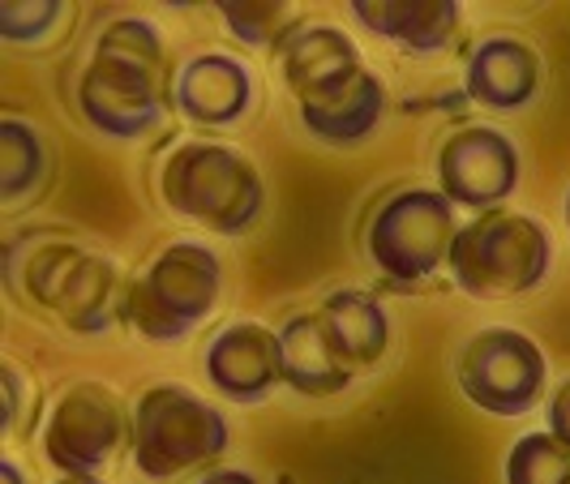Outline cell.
Here are the masks:
<instances>
[{
  "label": "cell",
  "instance_id": "6da1fadb",
  "mask_svg": "<svg viewBox=\"0 0 570 484\" xmlns=\"http://www.w3.org/2000/svg\"><path fill=\"white\" fill-rule=\"evenodd\" d=\"M168 86L159 30L142 18H116L112 27H104L78 82V108L104 138L138 142L164 120Z\"/></svg>",
  "mask_w": 570,
  "mask_h": 484
},
{
  "label": "cell",
  "instance_id": "7a4b0ae2",
  "mask_svg": "<svg viewBox=\"0 0 570 484\" xmlns=\"http://www.w3.org/2000/svg\"><path fill=\"white\" fill-rule=\"evenodd\" d=\"M553 270V240L549 231L507 206H493L463 224L451 245V275L459 292L476 300H514L528 296Z\"/></svg>",
  "mask_w": 570,
  "mask_h": 484
},
{
  "label": "cell",
  "instance_id": "3957f363",
  "mask_svg": "<svg viewBox=\"0 0 570 484\" xmlns=\"http://www.w3.org/2000/svg\"><path fill=\"white\" fill-rule=\"evenodd\" d=\"M159 189L176 215L219 231V236L249 231L266 206V189H262L254 164L240 150L215 142L176 146L164 164Z\"/></svg>",
  "mask_w": 570,
  "mask_h": 484
},
{
  "label": "cell",
  "instance_id": "277c9868",
  "mask_svg": "<svg viewBox=\"0 0 570 484\" xmlns=\"http://www.w3.org/2000/svg\"><path fill=\"white\" fill-rule=\"evenodd\" d=\"M224 292V266L215 249L176 240L125 287V322L150 343L185 339L215 309Z\"/></svg>",
  "mask_w": 570,
  "mask_h": 484
},
{
  "label": "cell",
  "instance_id": "5b68a950",
  "mask_svg": "<svg viewBox=\"0 0 570 484\" xmlns=\"http://www.w3.org/2000/svg\"><path fill=\"white\" fill-rule=\"evenodd\" d=\"M228 451V421L185 386H150L134 407V467L176 481Z\"/></svg>",
  "mask_w": 570,
  "mask_h": 484
},
{
  "label": "cell",
  "instance_id": "8992f818",
  "mask_svg": "<svg viewBox=\"0 0 570 484\" xmlns=\"http://www.w3.org/2000/svg\"><path fill=\"white\" fill-rule=\"evenodd\" d=\"M455 236V201L442 189H403L370 219V257L386 279L416 287L451 261Z\"/></svg>",
  "mask_w": 570,
  "mask_h": 484
},
{
  "label": "cell",
  "instance_id": "52a82bcc",
  "mask_svg": "<svg viewBox=\"0 0 570 484\" xmlns=\"http://www.w3.org/2000/svg\"><path fill=\"white\" fill-rule=\"evenodd\" d=\"M459 391L489 416H523L544 395L549 365L537 339L511 326H489L459 347Z\"/></svg>",
  "mask_w": 570,
  "mask_h": 484
},
{
  "label": "cell",
  "instance_id": "ba28073f",
  "mask_svg": "<svg viewBox=\"0 0 570 484\" xmlns=\"http://www.w3.org/2000/svg\"><path fill=\"white\" fill-rule=\"evenodd\" d=\"M35 296L78 335H104L116 317H125V292L112 261L65 245L35 261Z\"/></svg>",
  "mask_w": 570,
  "mask_h": 484
},
{
  "label": "cell",
  "instance_id": "9c48e42d",
  "mask_svg": "<svg viewBox=\"0 0 570 484\" xmlns=\"http://www.w3.org/2000/svg\"><path fill=\"white\" fill-rule=\"evenodd\" d=\"M125 437V407L104 382H78L57 399L48 428H43V451L65 476H95L108 467Z\"/></svg>",
  "mask_w": 570,
  "mask_h": 484
},
{
  "label": "cell",
  "instance_id": "30bf717a",
  "mask_svg": "<svg viewBox=\"0 0 570 484\" xmlns=\"http://www.w3.org/2000/svg\"><path fill=\"white\" fill-rule=\"evenodd\" d=\"M519 185V150L498 129H459L438 150V189L455 206L493 210Z\"/></svg>",
  "mask_w": 570,
  "mask_h": 484
},
{
  "label": "cell",
  "instance_id": "8fae6325",
  "mask_svg": "<svg viewBox=\"0 0 570 484\" xmlns=\"http://www.w3.org/2000/svg\"><path fill=\"white\" fill-rule=\"evenodd\" d=\"M296 103H301V125L314 138L331 146H356L382 125L386 86L365 60H356V65L340 69L335 78L314 86L309 95H301Z\"/></svg>",
  "mask_w": 570,
  "mask_h": 484
},
{
  "label": "cell",
  "instance_id": "7c38bea8",
  "mask_svg": "<svg viewBox=\"0 0 570 484\" xmlns=\"http://www.w3.org/2000/svg\"><path fill=\"white\" fill-rule=\"evenodd\" d=\"M206 382L232 403H262L275 386H284V343L262 322H232L219 330L206 356Z\"/></svg>",
  "mask_w": 570,
  "mask_h": 484
},
{
  "label": "cell",
  "instance_id": "4fadbf2b",
  "mask_svg": "<svg viewBox=\"0 0 570 484\" xmlns=\"http://www.w3.org/2000/svg\"><path fill=\"white\" fill-rule=\"evenodd\" d=\"M468 95L493 108V112H519L541 90V57L514 39V34H489L468 57Z\"/></svg>",
  "mask_w": 570,
  "mask_h": 484
},
{
  "label": "cell",
  "instance_id": "5bb4252c",
  "mask_svg": "<svg viewBox=\"0 0 570 484\" xmlns=\"http://www.w3.org/2000/svg\"><path fill=\"white\" fill-rule=\"evenodd\" d=\"M254 103V73L236 57L206 52L176 73V108L194 125H236Z\"/></svg>",
  "mask_w": 570,
  "mask_h": 484
},
{
  "label": "cell",
  "instance_id": "9a60e30c",
  "mask_svg": "<svg viewBox=\"0 0 570 484\" xmlns=\"http://www.w3.org/2000/svg\"><path fill=\"white\" fill-rule=\"evenodd\" d=\"M356 22L400 52H442L459 30L455 0H356Z\"/></svg>",
  "mask_w": 570,
  "mask_h": 484
},
{
  "label": "cell",
  "instance_id": "2e32d148",
  "mask_svg": "<svg viewBox=\"0 0 570 484\" xmlns=\"http://www.w3.org/2000/svg\"><path fill=\"white\" fill-rule=\"evenodd\" d=\"M284 343V386L305 395V399H326V395H343L352 386L356 373L343 365L335 343L326 335L317 314H296L279 330Z\"/></svg>",
  "mask_w": 570,
  "mask_h": 484
},
{
  "label": "cell",
  "instance_id": "e0dca14e",
  "mask_svg": "<svg viewBox=\"0 0 570 484\" xmlns=\"http://www.w3.org/2000/svg\"><path fill=\"white\" fill-rule=\"evenodd\" d=\"M322 326L335 343V352L343 356V365L356 369H370L386 356V343H391V317L382 309V300H373L370 292H335L322 300Z\"/></svg>",
  "mask_w": 570,
  "mask_h": 484
},
{
  "label": "cell",
  "instance_id": "ac0fdd59",
  "mask_svg": "<svg viewBox=\"0 0 570 484\" xmlns=\"http://www.w3.org/2000/svg\"><path fill=\"white\" fill-rule=\"evenodd\" d=\"M361 52L356 43L343 34L340 27H301L284 48H279V65H284L287 90L301 99L314 86H322L326 78H335L340 69L356 65Z\"/></svg>",
  "mask_w": 570,
  "mask_h": 484
},
{
  "label": "cell",
  "instance_id": "d6986e66",
  "mask_svg": "<svg viewBox=\"0 0 570 484\" xmlns=\"http://www.w3.org/2000/svg\"><path fill=\"white\" fill-rule=\"evenodd\" d=\"M43 171H48L43 134L18 116H4L0 120V198L18 201L43 180Z\"/></svg>",
  "mask_w": 570,
  "mask_h": 484
},
{
  "label": "cell",
  "instance_id": "ffe728a7",
  "mask_svg": "<svg viewBox=\"0 0 570 484\" xmlns=\"http://www.w3.org/2000/svg\"><path fill=\"white\" fill-rule=\"evenodd\" d=\"M219 18L228 22V30L249 43V48H284L296 30L305 27L301 13L292 4H236V0H219Z\"/></svg>",
  "mask_w": 570,
  "mask_h": 484
},
{
  "label": "cell",
  "instance_id": "44dd1931",
  "mask_svg": "<svg viewBox=\"0 0 570 484\" xmlns=\"http://www.w3.org/2000/svg\"><path fill=\"white\" fill-rule=\"evenodd\" d=\"M507 484H570V446L549 428L519 437L507 455Z\"/></svg>",
  "mask_w": 570,
  "mask_h": 484
},
{
  "label": "cell",
  "instance_id": "7402d4cb",
  "mask_svg": "<svg viewBox=\"0 0 570 484\" xmlns=\"http://www.w3.org/2000/svg\"><path fill=\"white\" fill-rule=\"evenodd\" d=\"M60 13L65 9L57 0H48V4H0V34L9 43H39L60 22Z\"/></svg>",
  "mask_w": 570,
  "mask_h": 484
},
{
  "label": "cell",
  "instance_id": "603a6c76",
  "mask_svg": "<svg viewBox=\"0 0 570 484\" xmlns=\"http://www.w3.org/2000/svg\"><path fill=\"white\" fill-rule=\"evenodd\" d=\"M549 433L570 446V377L558 382V391L549 395Z\"/></svg>",
  "mask_w": 570,
  "mask_h": 484
},
{
  "label": "cell",
  "instance_id": "cb8c5ba5",
  "mask_svg": "<svg viewBox=\"0 0 570 484\" xmlns=\"http://www.w3.org/2000/svg\"><path fill=\"white\" fill-rule=\"evenodd\" d=\"M4 391H9V416H4V425H13V416H18V399H22V377H18V369L4 360Z\"/></svg>",
  "mask_w": 570,
  "mask_h": 484
},
{
  "label": "cell",
  "instance_id": "d4e9b609",
  "mask_svg": "<svg viewBox=\"0 0 570 484\" xmlns=\"http://www.w3.org/2000/svg\"><path fill=\"white\" fill-rule=\"evenodd\" d=\"M198 484H257L249 472H240V467H224V472H210V476H202Z\"/></svg>",
  "mask_w": 570,
  "mask_h": 484
},
{
  "label": "cell",
  "instance_id": "484cf974",
  "mask_svg": "<svg viewBox=\"0 0 570 484\" xmlns=\"http://www.w3.org/2000/svg\"><path fill=\"white\" fill-rule=\"evenodd\" d=\"M0 484H27L22 481V472H18V463H9V458L0 463Z\"/></svg>",
  "mask_w": 570,
  "mask_h": 484
},
{
  "label": "cell",
  "instance_id": "4316f807",
  "mask_svg": "<svg viewBox=\"0 0 570 484\" xmlns=\"http://www.w3.org/2000/svg\"><path fill=\"white\" fill-rule=\"evenodd\" d=\"M57 484H104L99 476H60Z\"/></svg>",
  "mask_w": 570,
  "mask_h": 484
},
{
  "label": "cell",
  "instance_id": "83f0119b",
  "mask_svg": "<svg viewBox=\"0 0 570 484\" xmlns=\"http://www.w3.org/2000/svg\"><path fill=\"white\" fill-rule=\"evenodd\" d=\"M567 228H570V194H567Z\"/></svg>",
  "mask_w": 570,
  "mask_h": 484
}]
</instances>
